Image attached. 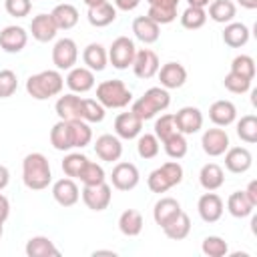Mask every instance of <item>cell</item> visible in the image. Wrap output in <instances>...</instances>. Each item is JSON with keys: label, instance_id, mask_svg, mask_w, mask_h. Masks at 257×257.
I'll list each match as a JSON object with an SVG mask.
<instances>
[{"label": "cell", "instance_id": "cell-16", "mask_svg": "<svg viewBox=\"0 0 257 257\" xmlns=\"http://www.w3.org/2000/svg\"><path fill=\"white\" fill-rule=\"evenodd\" d=\"M94 153L100 161L116 163L122 155V143L116 135H100L94 143Z\"/></svg>", "mask_w": 257, "mask_h": 257}, {"label": "cell", "instance_id": "cell-39", "mask_svg": "<svg viewBox=\"0 0 257 257\" xmlns=\"http://www.w3.org/2000/svg\"><path fill=\"white\" fill-rule=\"evenodd\" d=\"M163 145H165V153H167L171 159H175V161L183 159V157L187 155V149H189L187 139H185L183 133H175V135H171L167 141H163Z\"/></svg>", "mask_w": 257, "mask_h": 257}, {"label": "cell", "instance_id": "cell-14", "mask_svg": "<svg viewBox=\"0 0 257 257\" xmlns=\"http://www.w3.org/2000/svg\"><path fill=\"white\" fill-rule=\"evenodd\" d=\"M28 42V32L22 26H6L0 30V48L8 54H16L20 52Z\"/></svg>", "mask_w": 257, "mask_h": 257}, {"label": "cell", "instance_id": "cell-46", "mask_svg": "<svg viewBox=\"0 0 257 257\" xmlns=\"http://www.w3.org/2000/svg\"><path fill=\"white\" fill-rule=\"evenodd\" d=\"M106 108L94 100V98H82V120L86 122H102L104 120V112Z\"/></svg>", "mask_w": 257, "mask_h": 257}, {"label": "cell", "instance_id": "cell-7", "mask_svg": "<svg viewBox=\"0 0 257 257\" xmlns=\"http://www.w3.org/2000/svg\"><path fill=\"white\" fill-rule=\"evenodd\" d=\"M80 197L84 201V205L90 211H104L110 205L112 199V189L106 183H98V185H84L80 191Z\"/></svg>", "mask_w": 257, "mask_h": 257}, {"label": "cell", "instance_id": "cell-47", "mask_svg": "<svg viewBox=\"0 0 257 257\" xmlns=\"http://www.w3.org/2000/svg\"><path fill=\"white\" fill-rule=\"evenodd\" d=\"M86 161H88V159H86L82 153H68V155L64 157V161H62V171H64V175L70 177V179H78V175H80L82 167L86 165Z\"/></svg>", "mask_w": 257, "mask_h": 257}, {"label": "cell", "instance_id": "cell-19", "mask_svg": "<svg viewBox=\"0 0 257 257\" xmlns=\"http://www.w3.org/2000/svg\"><path fill=\"white\" fill-rule=\"evenodd\" d=\"M143 131V120L133 112H120L116 118H114V133L118 139H124V141H131V139H137Z\"/></svg>", "mask_w": 257, "mask_h": 257}, {"label": "cell", "instance_id": "cell-54", "mask_svg": "<svg viewBox=\"0 0 257 257\" xmlns=\"http://www.w3.org/2000/svg\"><path fill=\"white\" fill-rule=\"evenodd\" d=\"M245 195H247V199L257 207V181H251L249 185H247V189H245Z\"/></svg>", "mask_w": 257, "mask_h": 257}, {"label": "cell", "instance_id": "cell-8", "mask_svg": "<svg viewBox=\"0 0 257 257\" xmlns=\"http://www.w3.org/2000/svg\"><path fill=\"white\" fill-rule=\"evenodd\" d=\"M78 60V46L72 38H60L56 40L52 48V62L58 70H70Z\"/></svg>", "mask_w": 257, "mask_h": 257}, {"label": "cell", "instance_id": "cell-27", "mask_svg": "<svg viewBox=\"0 0 257 257\" xmlns=\"http://www.w3.org/2000/svg\"><path fill=\"white\" fill-rule=\"evenodd\" d=\"M133 32H135L137 40H141L145 44H153L161 36V26L155 20H151L149 16H137L133 20Z\"/></svg>", "mask_w": 257, "mask_h": 257}, {"label": "cell", "instance_id": "cell-6", "mask_svg": "<svg viewBox=\"0 0 257 257\" xmlns=\"http://www.w3.org/2000/svg\"><path fill=\"white\" fill-rule=\"evenodd\" d=\"M135 54H137V46L135 42L128 38V36H118L112 40L110 48H108V62L118 68V70H124L128 66H133V60H135Z\"/></svg>", "mask_w": 257, "mask_h": 257}, {"label": "cell", "instance_id": "cell-49", "mask_svg": "<svg viewBox=\"0 0 257 257\" xmlns=\"http://www.w3.org/2000/svg\"><path fill=\"white\" fill-rule=\"evenodd\" d=\"M18 88V76L14 70L4 68L0 70V98H8L16 92Z\"/></svg>", "mask_w": 257, "mask_h": 257}, {"label": "cell", "instance_id": "cell-21", "mask_svg": "<svg viewBox=\"0 0 257 257\" xmlns=\"http://www.w3.org/2000/svg\"><path fill=\"white\" fill-rule=\"evenodd\" d=\"M54 110L60 120H76L82 118V98L76 96V92H68L64 96H58Z\"/></svg>", "mask_w": 257, "mask_h": 257}, {"label": "cell", "instance_id": "cell-57", "mask_svg": "<svg viewBox=\"0 0 257 257\" xmlns=\"http://www.w3.org/2000/svg\"><path fill=\"white\" fill-rule=\"evenodd\" d=\"M243 8H247V10H253V8H257V0H237Z\"/></svg>", "mask_w": 257, "mask_h": 257}, {"label": "cell", "instance_id": "cell-30", "mask_svg": "<svg viewBox=\"0 0 257 257\" xmlns=\"http://www.w3.org/2000/svg\"><path fill=\"white\" fill-rule=\"evenodd\" d=\"M86 18L94 28H104V26H108V24H112L116 20V8L110 2H102L98 6L88 8Z\"/></svg>", "mask_w": 257, "mask_h": 257}, {"label": "cell", "instance_id": "cell-25", "mask_svg": "<svg viewBox=\"0 0 257 257\" xmlns=\"http://www.w3.org/2000/svg\"><path fill=\"white\" fill-rule=\"evenodd\" d=\"M30 32H32V38L34 40H38V42H50V40H54L58 28H56V24H54V20H52L50 14H38L30 22Z\"/></svg>", "mask_w": 257, "mask_h": 257}, {"label": "cell", "instance_id": "cell-53", "mask_svg": "<svg viewBox=\"0 0 257 257\" xmlns=\"http://www.w3.org/2000/svg\"><path fill=\"white\" fill-rule=\"evenodd\" d=\"M10 217V201L0 193V221L4 223Z\"/></svg>", "mask_w": 257, "mask_h": 257}, {"label": "cell", "instance_id": "cell-32", "mask_svg": "<svg viewBox=\"0 0 257 257\" xmlns=\"http://www.w3.org/2000/svg\"><path fill=\"white\" fill-rule=\"evenodd\" d=\"M24 251H26L28 257H58L60 255V251L54 247V243L44 235L30 237Z\"/></svg>", "mask_w": 257, "mask_h": 257}, {"label": "cell", "instance_id": "cell-1", "mask_svg": "<svg viewBox=\"0 0 257 257\" xmlns=\"http://www.w3.org/2000/svg\"><path fill=\"white\" fill-rule=\"evenodd\" d=\"M22 181L30 191H42L50 185V163L42 153H30L22 161Z\"/></svg>", "mask_w": 257, "mask_h": 257}, {"label": "cell", "instance_id": "cell-4", "mask_svg": "<svg viewBox=\"0 0 257 257\" xmlns=\"http://www.w3.org/2000/svg\"><path fill=\"white\" fill-rule=\"evenodd\" d=\"M96 100L104 108H124L133 102V92L126 88L122 80H102L96 86Z\"/></svg>", "mask_w": 257, "mask_h": 257}, {"label": "cell", "instance_id": "cell-13", "mask_svg": "<svg viewBox=\"0 0 257 257\" xmlns=\"http://www.w3.org/2000/svg\"><path fill=\"white\" fill-rule=\"evenodd\" d=\"M52 197H54V201H56L60 207H72V205H76L78 199H80V189H78V185L74 183V179L64 177V179H58V181L52 185Z\"/></svg>", "mask_w": 257, "mask_h": 257}, {"label": "cell", "instance_id": "cell-9", "mask_svg": "<svg viewBox=\"0 0 257 257\" xmlns=\"http://www.w3.org/2000/svg\"><path fill=\"white\" fill-rule=\"evenodd\" d=\"M161 64H159V56L155 50L151 48H143V50H137L135 54V60H133V72L137 78H153L157 72H159Z\"/></svg>", "mask_w": 257, "mask_h": 257}, {"label": "cell", "instance_id": "cell-58", "mask_svg": "<svg viewBox=\"0 0 257 257\" xmlns=\"http://www.w3.org/2000/svg\"><path fill=\"white\" fill-rule=\"evenodd\" d=\"M88 8H92V6H98V4H102V2H108V0H82Z\"/></svg>", "mask_w": 257, "mask_h": 257}, {"label": "cell", "instance_id": "cell-51", "mask_svg": "<svg viewBox=\"0 0 257 257\" xmlns=\"http://www.w3.org/2000/svg\"><path fill=\"white\" fill-rule=\"evenodd\" d=\"M4 8L14 18H24L32 10V0H4Z\"/></svg>", "mask_w": 257, "mask_h": 257}, {"label": "cell", "instance_id": "cell-18", "mask_svg": "<svg viewBox=\"0 0 257 257\" xmlns=\"http://www.w3.org/2000/svg\"><path fill=\"white\" fill-rule=\"evenodd\" d=\"M149 12L147 16L155 20L159 26L161 24H171L177 18V6L179 0H147Z\"/></svg>", "mask_w": 257, "mask_h": 257}, {"label": "cell", "instance_id": "cell-15", "mask_svg": "<svg viewBox=\"0 0 257 257\" xmlns=\"http://www.w3.org/2000/svg\"><path fill=\"white\" fill-rule=\"evenodd\" d=\"M201 147L209 157H221L229 149V135L223 128H207L201 137Z\"/></svg>", "mask_w": 257, "mask_h": 257}, {"label": "cell", "instance_id": "cell-56", "mask_svg": "<svg viewBox=\"0 0 257 257\" xmlns=\"http://www.w3.org/2000/svg\"><path fill=\"white\" fill-rule=\"evenodd\" d=\"M189 6H195V8H207L211 4V0H187Z\"/></svg>", "mask_w": 257, "mask_h": 257}, {"label": "cell", "instance_id": "cell-26", "mask_svg": "<svg viewBox=\"0 0 257 257\" xmlns=\"http://www.w3.org/2000/svg\"><path fill=\"white\" fill-rule=\"evenodd\" d=\"M209 118L215 126H229L237 118V108L231 100H215L209 106Z\"/></svg>", "mask_w": 257, "mask_h": 257}, {"label": "cell", "instance_id": "cell-40", "mask_svg": "<svg viewBox=\"0 0 257 257\" xmlns=\"http://www.w3.org/2000/svg\"><path fill=\"white\" fill-rule=\"evenodd\" d=\"M207 22V12L205 8H195V6H187L185 12L181 14V24L187 30H197Z\"/></svg>", "mask_w": 257, "mask_h": 257}, {"label": "cell", "instance_id": "cell-10", "mask_svg": "<svg viewBox=\"0 0 257 257\" xmlns=\"http://www.w3.org/2000/svg\"><path fill=\"white\" fill-rule=\"evenodd\" d=\"M110 181H112L114 189L131 191V189H135L139 185L141 175H139V169L133 163H116L112 173H110Z\"/></svg>", "mask_w": 257, "mask_h": 257}, {"label": "cell", "instance_id": "cell-5", "mask_svg": "<svg viewBox=\"0 0 257 257\" xmlns=\"http://www.w3.org/2000/svg\"><path fill=\"white\" fill-rule=\"evenodd\" d=\"M183 181V167L177 161H167L159 169L151 171L147 185L153 193H167L171 187H177Z\"/></svg>", "mask_w": 257, "mask_h": 257}, {"label": "cell", "instance_id": "cell-36", "mask_svg": "<svg viewBox=\"0 0 257 257\" xmlns=\"http://www.w3.org/2000/svg\"><path fill=\"white\" fill-rule=\"evenodd\" d=\"M253 209H255V205L247 199L245 191H235V193H231L229 199H227V211H229L233 217H237V219L249 217V215L253 213Z\"/></svg>", "mask_w": 257, "mask_h": 257}, {"label": "cell", "instance_id": "cell-38", "mask_svg": "<svg viewBox=\"0 0 257 257\" xmlns=\"http://www.w3.org/2000/svg\"><path fill=\"white\" fill-rule=\"evenodd\" d=\"M237 137L249 145L257 143V116L245 114L237 120Z\"/></svg>", "mask_w": 257, "mask_h": 257}, {"label": "cell", "instance_id": "cell-3", "mask_svg": "<svg viewBox=\"0 0 257 257\" xmlns=\"http://www.w3.org/2000/svg\"><path fill=\"white\" fill-rule=\"evenodd\" d=\"M169 104H171V94H169V90L163 88V86H153V88H149L141 98H137V100L133 102L131 110L145 122V120L157 116L159 112L167 110Z\"/></svg>", "mask_w": 257, "mask_h": 257}, {"label": "cell", "instance_id": "cell-34", "mask_svg": "<svg viewBox=\"0 0 257 257\" xmlns=\"http://www.w3.org/2000/svg\"><path fill=\"white\" fill-rule=\"evenodd\" d=\"M143 225H145V223H143V215H141L137 209H126V211H122L120 217H118V229H120V233L126 235V237H137V235H141Z\"/></svg>", "mask_w": 257, "mask_h": 257}, {"label": "cell", "instance_id": "cell-2", "mask_svg": "<svg viewBox=\"0 0 257 257\" xmlns=\"http://www.w3.org/2000/svg\"><path fill=\"white\" fill-rule=\"evenodd\" d=\"M64 88V78L58 70H42L38 74L28 76L26 92L36 100H46L50 96L60 94Z\"/></svg>", "mask_w": 257, "mask_h": 257}, {"label": "cell", "instance_id": "cell-33", "mask_svg": "<svg viewBox=\"0 0 257 257\" xmlns=\"http://www.w3.org/2000/svg\"><path fill=\"white\" fill-rule=\"evenodd\" d=\"M249 28L243 22H229L223 30V42L231 48H241L249 42Z\"/></svg>", "mask_w": 257, "mask_h": 257}, {"label": "cell", "instance_id": "cell-59", "mask_svg": "<svg viewBox=\"0 0 257 257\" xmlns=\"http://www.w3.org/2000/svg\"><path fill=\"white\" fill-rule=\"evenodd\" d=\"M2 225H4V223L0 221V237H2V233H4V227H2Z\"/></svg>", "mask_w": 257, "mask_h": 257}, {"label": "cell", "instance_id": "cell-50", "mask_svg": "<svg viewBox=\"0 0 257 257\" xmlns=\"http://www.w3.org/2000/svg\"><path fill=\"white\" fill-rule=\"evenodd\" d=\"M223 84H225V88H227L229 92H233V94H243V92H247V90L251 88V80H249V78H243V76H239V74H235V72H229V74L225 76Z\"/></svg>", "mask_w": 257, "mask_h": 257}, {"label": "cell", "instance_id": "cell-44", "mask_svg": "<svg viewBox=\"0 0 257 257\" xmlns=\"http://www.w3.org/2000/svg\"><path fill=\"white\" fill-rule=\"evenodd\" d=\"M70 124H72V135H74V149H84L86 145H90L92 128L88 126V122L82 118H76V120H70Z\"/></svg>", "mask_w": 257, "mask_h": 257}, {"label": "cell", "instance_id": "cell-31", "mask_svg": "<svg viewBox=\"0 0 257 257\" xmlns=\"http://www.w3.org/2000/svg\"><path fill=\"white\" fill-rule=\"evenodd\" d=\"M199 183L205 191H217L225 183V173L217 163H207L199 173Z\"/></svg>", "mask_w": 257, "mask_h": 257}, {"label": "cell", "instance_id": "cell-48", "mask_svg": "<svg viewBox=\"0 0 257 257\" xmlns=\"http://www.w3.org/2000/svg\"><path fill=\"white\" fill-rule=\"evenodd\" d=\"M175 133H179V131H177V122H175V116L173 114H161V118L155 120V137L161 143L167 141Z\"/></svg>", "mask_w": 257, "mask_h": 257}, {"label": "cell", "instance_id": "cell-45", "mask_svg": "<svg viewBox=\"0 0 257 257\" xmlns=\"http://www.w3.org/2000/svg\"><path fill=\"white\" fill-rule=\"evenodd\" d=\"M231 72H235V74H239L243 78L253 80L255 78V60L249 54H239L231 62Z\"/></svg>", "mask_w": 257, "mask_h": 257}, {"label": "cell", "instance_id": "cell-23", "mask_svg": "<svg viewBox=\"0 0 257 257\" xmlns=\"http://www.w3.org/2000/svg\"><path fill=\"white\" fill-rule=\"evenodd\" d=\"M66 86L72 92H88L94 86V72L86 66H72L66 76Z\"/></svg>", "mask_w": 257, "mask_h": 257}, {"label": "cell", "instance_id": "cell-12", "mask_svg": "<svg viewBox=\"0 0 257 257\" xmlns=\"http://www.w3.org/2000/svg\"><path fill=\"white\" fill-rule=\"evenodd\" d=\"M223 199L213 193V191H207L205 195L199 197V203H197V211H199V217L205 221V223H217L221 217H223Z\"/></svg>", "mask_w": 257, "mask_h": 257}, {"label": "cell", "instance_id": "cell-29", "mask_svg": "<svg viewBox=\"0 0 257 257\" xmlns=\"http://www.w3.org/2000/svg\"><path fill=\"white\" fill-rule=\"evenodd\" d=\"M50 16H52V20H54L58 30H70L78 22V10L72 4H66V2L64 4H56L52 8Z\"/></svg>", "mask_w": 257, "mask_h": 257}, {"label": "cell", "instance_id": "cell-55", "mask_svg": "<svg viewBox=\"0 0 257 257\" xmlns=\"http://www.w3.org/2000/svg\"><path fill=\"white\" fill-rule=\"evenodd\" d=\"M8 183H10V171H8L4 165H0V191L6 189Z\"/></svg>", "mask_w": 257, "mask_h": 257}, {"label": "cell", "instance_id": "cell-22", "mask_svg": "<svg viewBox=\"0 0 257 257\" xmlns=\"http://www.w3.org/2000/svg\"><path fill=\"white\" fill-rule=\"evenodd\" d=\"M181 211H183V209H181V203H179L177 199H173V197H163V199H159V201L155 203L153 219H155V223L163 229V227H167L173 219H177V215H179Z\"/></svg>", "mask_w": 257, "mask_h": 257}, {"label": "cell", "instance_id": "cell-35", "mask_svg": "<svg viewBox=\"0 0 257 257\" xmlns=\"http://www.w3.org/2000/svg\"><path fill=\"white\" fill-rule=\"evenodd\" d=\"M235 14H237V8L231 0H211V4H209V18L213 22L229 24V22H233Z\"/></svg>", "mask_w": 257, "mask_h": 257}, {"label": "cell", "instance_id": "cell-37", "mask_svg": "<svg viewBox=\"0 0 257 257\" xmlns=\"http://www.w3.org/2000/svg\"><path fill=\"white\" fill-rule=\"evenodd\" d=\"M163 231H165V235H167L169 239H173V241L185 239V237L191 233V219H189V215H187L185 211H181V213L177 215V219H173L167 227H163Z\"/></svg>", "mask_w": 257, "mask_h": 257}, {"label": "cell", "instance_id": "cell-28", "mask_svg": "<svg viewBox=\"0 0 257 257\" xmlns=\"http://www.w3.org/2000/svg\"><path fill=\"white\" fill-rule=\"evenodd\" d=\"M82 60H84L86 68H90L92 72H100V70L106 68L108 52L104 50L102 44H98V42H90V44L82 50Z\"/></svg>", "mask_w": 257, "mask_h": 257}, {"label": "cell", "instance_id": "cell-43", "mask_svg": "<svg viewBox=\"0 0 257 257\" xmlns=\"http://www.w3.org/2000/svg\"><path fill=\"white\" fill-rule=\"evenodd\" d=\"M201 251L209 257H223L229 253V245L223 237L219 235H209L203 239V245H201Z\"/></svg>", "mask_w": 257, "mask_h": 257}, {"label": "cell", "instance_id": "cell-20", "mask_svg": "<svg viewBox=\"0 0 257 257\" xmlns=\"http://www.w3.org/2000/svg\"><path fill=\"white\" fill-rule=\"evenodd\" d=\"M159 80L163 88H181L187 80V68L181 62H167L159 68Z\"/></svg>", "mask_w": 257, "mask_h": 257}, {"label": "cell", "instance_id": "cell-11", "mask_svg": "<svg viewBox=\"0 0 257 257\" xmlns=\"http://www.w3.org/2000/svg\"><path fill=\"white\" fill-rule=\"evenodd\" d=\"M173 116L177 122V131L183 135H195L203 126V112L197 106H183Z\"/></svg>", "mask_w": 257, "mask_h": 257}, {"label": "cell", "instance_id": "cell-52", "mask_svg": "<svg viewBox=\"0 0 257 257\" xmlns=\"http://www.w3.org/2000/svg\"><path fill=\"white\" fill-rule=\"evenodd\" d=\"M141 0H114V8L116 10H122V12H128V10H135L139 6Z\"/></svg>", "mask_w": 257, "mask_h": 257}, {"label": "cell", "instance_id": "cell-41", "mask_svg": "<svg viewBox=\"0 0 257 257\" xmlns=\"http://www.w3.org/2000/svg\"><path fill=\"white\" fill-rule=\"evenodd\" d=\"M159 139L151 133H145V135H139V141H137V153L141 159H155L159 155Z\"/></svg>", "mask_w": 257, "mask_h": 257}, {"label": "cell", "instance_id": "cell-17", "mask_svg": "<svg viewBox=\"0 0 257 257\" xmlns=\"http://www.w3.org/2000/svg\"><path fill=\"white\" fill-rule=\"evenodd\" d=\"M223 155H225V167H227V171H231L235 175L247 173L251 169V165H253V155L245 147H229Z\"/></svg>", "mask_w": 257, "mask_h": 257}, {"label": "cell", "instance_id": "cell-42", "mask_svg": "<svg viewBox=\"0 0 257 257\" xmlns=\"http://www.w3.org/2000/svg\"><path fill=\"white\" fill-rule=\"evenodd\" d=\"M78 179H80L82 185H98V183H104L106 177H104V169H102L98 163L86 161V165L82 167Z\"/></svg>", "mask_w": 257, "mask_h": 257}, {"label": "cell", "instance_id": "cell-24", "mask_svg": "<svg viewBox=\"0 0 257 257\" xmlns=\"http://www.w3.org/2000/svg\"><path fill=\"white\" fill-rule=\"evenodd\" d=\"M50 145L56 151H70L74 149V135L70 120H60L50 128Z\"/></svg>", "mask_w": 257, "mask_h": 257}]
</instances>
